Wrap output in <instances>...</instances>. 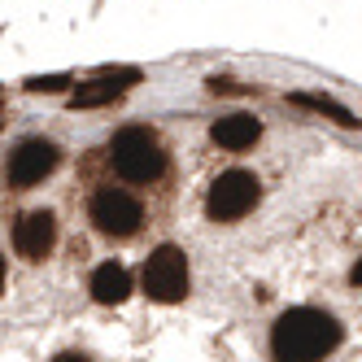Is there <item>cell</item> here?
Listing matches in <instances>:
<instances>
[{
	"mask_svg": "<svg viewBox=\"0 0 362 362\" xmlns=\"http://www.w3.org/2000/svg\"><path fill=\"white\" fill-rule=\"evenodd\" d=\"M349 279H354V284H362V257H358V267L349 271Z\"/></svg>",
	"mask_w": 362,
	"mask_h": 362,
	"instance_id": "9a60e30c",
	"label": "cell"
},
{
	"mask_svg": "<svg viewBox=\"0 0 362 362\" xmlns=\"http://www.w3.org/2000/svg\"><path fill=\"white\" fill-rule=\"evenodd\" d=\"M62 153L53 140H22L13 153H9V184L13 188H31V184H44L48 175L57 170Z\"/></svg>",
	"mask_w": 362,
	"mask_h": 362,
	"instance_id": "8992f818",
	"label": "cell"
},
{
	"mask_svg": "<svg viewBox=\"0 0 362 362\" xmlns=\"http://www.w3.org/2000/svg\"><path fill=\"white\" fill-rule=\"evenodd\" d=\"M53 362H88V358H83V354H57Z\"/></svg>",
	"mask_w": 362,
	"mask_h": 362,
	"instance_id": "5bb4252c",
	"label": "cell"
},
{
	"mask_svg": "<svg viewBox=\"0 0 362 362\" xmlns=\"http://www.w3.org/2000/svg\"><path fill=\"white\" fill-rule=\"evenodd\" d=\"M144 74L136 66H114V70H96V79L79 83V92L70 96V110H96V105H110L118 100L127 88H136Z\"/></svg>",
	"mask_w": 362,
	"mask_h": 362,
	"instance_id": "52a82bcc",
	"label": "cell"
},
{
	"mask_svg": "<svg viewBox=\"0 0 362 362\" xmlns=\"http://www.w3.org/2000/svg\"><path fill=\"white\" fill-rule=\"evenodd\" d=\"M210 92H214V96H218V92H223V96H236V92H245V88L231 83V79H210Z\"/></svg>",
	"mask_w": 362,
	"mask_h": 362,
	"instance_id": "4fadbf2b",
	"label": "cell"
},
{
	"mask_svg": "<svg viewBox=\"0 0 362 362\" xmlns=\"http://www.w3.org/2000/svg\"><path fill=\"white\" fill-rule=\"evenodd\" d=\"M262 136V122H257L253 114H227L210 127V140L227 153H240V148H253V140Z\"/></svg>",
	"mask_w": 362,
	"mask_h": 362,
	"instance_id": "9c48e42d",
	"label": "cell"
},
{
	"mask_svg": "<svg viewBox=\"0 0 362 362\" xmlns=\"http://www.w3.org/2000/svg\"><path fill=\"white\" fill-rule=\"evenodd\" d=\"M110 162L127 184H153V179L166 170V153H162V144H158L153 132L127 127V132H118L114 144H110Z\"/></svg>",
	"mask_w": 362,
	"mask_h": 362,
	"instance_id": "7a4b0ae2",
	"label": "cell"
},
{
	"mask_svg": "<svg viewBox=\"0 0 362 362\" xmlns=\"http://www.w3.org/2000/svg\"><path fill=\"white\" fill-rule=\"evenodd\" d=\"M70 83V74H35V79H27L22 88L27 92H62Z\"/></svg>",
	"mask_w": 362,
	"mask_h": 362,
	"instance_id": "7c38bea8",
	"label": "cell"
},
{
	"mask_svg": "<svg viewBox=\"0 0 362 362\" xmlns=\"http://www.w3.org/2000/svg\"><path fill=\"white\" fill-rule=\"evenodd\" d=\"M336 345H341V323L315 305L284 310L271 327V349L279 362H319Z\"/></svg>",
	"mask_w": 362,
	"mask_h": 362,
	"instance_id": "6da1fadb",
	"label": "cell"
},
{
	"mask_svg": "<svg viewBox=\"0 0 362 362\" xmlns=\"http://www.w3.org/2000/svg\"><path fill=\"white\" fill-rule=\"evenodd\" d=\"M53 245H57V218L48 214V210H31V214L18 218V227H13L18 257H27V262H44V257L53 253Z\"/></svg>",
	"mask_w": 362,
	"mask_h": 362,
	"instance_id": "ba28073f",
	"label": "cell"
},
{
	"mask_svg": "<svg viewBox=\"0 0 362 362\" xmlns=\"http://www.w3.org/2000/svg\"><path fill=\"white\" fill-rule=\"evenodd\" d=\"M92 297L100 305H122L127 297H132V275H127V267L118 262H100L92 271Z\"/></svg>",
	"mask_w": 362,
	"mask_h": 362,
	"instance_id": "30bf717a",
	"label": "cell"
},
{
	"mask_svg": "<svg viewBox=\"0 0 362 362\" xmlns=\"http://www.w3.org/2000/svg\"><path fill=\"white\" fill-rule=\"evenodd\" d=\"M144 293L153 301H162V305H175V301H184L188 297V257L184 249H175V245H158L148 257H144Z\"/></svg>",
	"mask_w": 362,
	"mask_h": 362,
	"instance_id": "3957f363",
	"label": "cell"
},
{
	"mask_svg": "<svg viewBox=\"0 0 362 362\" xmlns=\"http://www.w3.org/2000/svg\"><path fill=\"white\" fill-rule=\"evenodd\" d=\"M288 105H301V110H315L332 122H341V127H358V118L341 105V100H332V96H315V92H293L288 96Z\"/></svg>",
	"mask_w": 362,
	"mask_h": 362,
	"instance_id": "8fae6325",
	"label": "cell"
},
{
	"mask_svg": "<svg viewBox=\"0 0 362 362\" xmlns=\"http://www.w3.org/2000/svg\"><path fill=\"white\" fill-rule=\"evenodd\" d=\"M92 223L105 231V236H136L140 223H144V205L132 197V192H122V188H100L92 197Z\"/></svg>",
	"mask_w": 362,
	"mask_h": 362,
	"instance_id": "5b68a950",
	"label": "cell"
},
{
	"mask_svg": "<svg viewBox=\"0 0 362 362\" xmlns=\"http://www.w3.org/2000/svg\"><path fill=\"white\" fill-rule=\"evenodd\" d=\"M257 197H262V188H257V179L249 170H223L210 184L205 214H210L214 223H236V218H245L257 205Z\"/></svg>",
	"mask_w": 362,
	"mask_h": 362,
	"instance_id": "277c9868",
	"label": "cell"
}]
</instances>
